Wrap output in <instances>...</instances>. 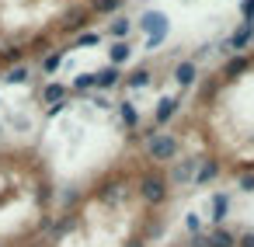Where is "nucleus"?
Here are the masks:
<instances>
[{
  "label": "nucleus",
  "instance_id": "nucleus-1",
  "mask_svg": "<svg viewBox=\"0 0 254 247\" xmlns=\"http://www.w3.org/2000/svg\"><path fill=\"white\" fill-rule=\"evenodd\" d=\"M167 188H171V181H167L160 171H146V174L139 178V198H143L146 205H164Z\"/></svg>",
  "mask_w": 254,
  "mask_h": 247
},
{
  "label": "nucleus",
  "instance_id": "nucleus-2",
  "mask_svg": "<svg viewBox=\"0 0 254 247\" xmlns=\"http://www.w3.org/2000/svg\"><path fill=\"white\" fill-rule=\"evenodd\" d=\"M139 28L146 32V49L164 46V39H167V18H164L160 11H146V14L139 18Z\"/></svg>",
  "mask_w": 254,
  "mask_h": 247
},
{
  "label": "nucleus",
  "instance_id": "nucleus-3",
  "mask_svg": "<svg viewBox=\"0 0 254 247\" xmlns=\"http://www.w3.org/2000/svg\"><path fill=\"white\" fill-rule=\"evenodd\" d=\"M146 153H150V160L167 164V160H174V153H178V139H174L171 132H157L153 139H146Z\"/></svg>",
  "mask_w": 254,
  "mask_h": 247
},
{
  "label": "nucleus",
  "instance_id": "nucleus-4",
  "mask_svg": "<svg viewBox=\"0 0 254 247\" xmlns=\"http://www.w3.org/2000/svg\"><path fill=\"white\" fill-rule=\"evenodd\" d=\"M254 42V21H244L233 35H230V42H226V53H244L247 46Z\"/></svg>",
  "mask_w": 254,
  "mask_h": 247
},
{
  "label": "nucleus",
  "instance_id": "nucleus-5",
  "mask_svg": "<svg viewBox=\"0 0 254 247\" xmlns=\"http://www.w3.org/2000/svg\"><path fill=\"white\" fill-rule=\"evenodd\" d=\"M226 216H230V195L226 191H216L212 202H209V219L219 226V223H226Z\"/></svg>",
  "mask_w": 254,
  "mask_h": 247
},
{
  "label": "nucleus",
  "instance_id": "nucleus-6",
  "mask_svg": "<svg viewBox=\"0 0 254 247\" xmlns=\"http://www.w3.org/2000/svg\"><path fill=\"white\" fill-rule=\"evenodd\" d=\"M216 174H219V164H216V160H209V157H202V160H198V167H195V178H191V181H195L198 188H205L209 181H216Z\"/></svg>",
  "mask_w": 254,
  "mask_h": 247
},
{
  "label": "nucleus",
  "instance_id": "nucleus-7",
  "mask_svg": "<svg viewBox=\"0 0 254 247\" xmlns=\"http://www.w3.org/2000/svg\"><path fill=\"white\" fill-rule=\"evenodd\" d=\"M87 21H91L87 7H73L63 14V32H80V28H87Z\"/></svg>",
  "mask_w": 254,
  "mask_h": 247
},
{
  "label": "nucleus",
  "instance_id": "nucleus-8",
  "mask_svg": "<svg viewBox=\"0 0 254 247\" xmlns=\"http://www.w3.org/2000/svg\"><path fill=\"white\" fill-rule=\"evenodd\" d=\"M178 108H181V101H178V98H160V101H157V112H153V119H157V125H164V122H171V119L178 115Z\"/></svg>",
  "mask_w": 254,
  "mask_h": 247
},
{
  "label": "nucleus",
  "instance_id": "nucleus-9",
  "mask_svg": "<svg viewBox=\"0 0 254 247\" xmlns=\"http://www.w3.org/2000/svg\"><path fill=\"white\" fill-rule=\"evenodd\" d=\"M195 77H198V66H195L191 60H185V63H178V66H174V80H178L181 87L195 84Z\"/></svg>",
  "mask_w": 254,
  "mask_h": 247
},
{
  "label": "nucleus",
  "instance_id": "nucleus-10",
  "mask_svg": "<svg viewBox=\"0 0 254 247\" xmlns=\"http://www.w3.org/2000/svg\"><path fill=\"white\" fill-rule=\"evenodd\" d=\"M195 167H198V157H195V160H181V164H174V171H171V181H174V185H181V181H191V178H195Z\"/></svg>",
  "mask_w": 254,
  "mask_h": 247
},
{
  "label": "nucleus",
  "instance_id": "nucleus-11",
  "mask_svg": "<svg viewBox=\"0 0 254 247\" xmlns=\"http://www.w3.org/2000/svg\"><path fill=\"white\" fill-rule=\"evenodd\" d=\"M205 247H237V237L230 233V230H223V226H216L209 237H205Z\"/></svg>",
  "mask_w": 254,
  "mask_h": 247
},
{
  "label": "nucleus",
  "instance_id": "nucleus-12",
  "mask_svg": "<svg viewBox=\"0 0 254 247\" xmlns=\"http://www.w3.org/2000/svg\"><path fill=\"white\" fill-rule=\"evenodd\" d=\"M94 77H98V87H101V91H108V87L122 84V70H119V66H105V70H98Z\"/></svg>",
  "mask_w": 254,
  "mask_h": 247
},
{
  "label": "nucleus",
  "instance_id": "nucleus-13",
  "mask_svg": "<svg viewBox=\"0 0 254 247\" xmlns=\"http://www.w3.org/2000/svg\"><path fill=\"white\" fill-rule=\"evenodd\" d=\"M129 56H132L129 42H112V49H108V66H122Z\"/></svg>",
  "mask_w": 254,
  "mask_h": 247
},
{
  "label": "nucleus",
  "instance_id": "nucleus-14",
  "mask_svg": "<svg viewBox=\"0 0 254 247\" xmlns=\"http://www.w3.org/2000/svg\"><path fill=\"white\" fill-rule=\"evenodd\" d=\"M42 98H46L49 108H63V101H66V87H63V84H49V87L42 91Z\"/></svg>",
  "mask_w": 254,
  "mask_h": 247
},
{
  "label": "nucleus",
  "instance_id": "nucleus-15",
  "mask_svg": "<svg viewBox=\"0 0 254 247\" xmlns=\"http://www.w3.org/2000/svg\"><path fill=\"white\" fill-rule=\"evenodd\" d=\"M87 4H91L94 14H115L122 7V0H87Z\"/></svg>",
  "mask_w": 254,
  "mask_h": 247
},
{
  "label": "nucleus",
  "instance_id": "nucleus-16",
  "mask_svg": "<svg viewBox=\"0 0 254 247\" xmlns=\"http://www.w3.org/2000/svg\"><path fill=\"white\" fill-rule=\"evenodd\" d=\"M119 115H122V122H126V129H136V125H139V115H136V108H132V101H122V105H119Z\"/></svg>",
  "mask_w": 254,
  "mask_h": 247
},
{
  "label": "nucleus",
  "instance_id": "nucleus-17",
  "mask_svg": "<svg viewBox=\"0 0 254 247\" xmlns=\"http://www.w3.org/2000/svg\"><path fill=\"white\" fill-rule=\"evenodd\" d=\"M129 28H132V25H129L126 18H115V21L108 25V32H112V39H115V42H126V35H129Z\"/></svg>",
  "mask_w": 254,
  "mask_h": 247
},
{
  "label": "nucleus",
  "instance_id": "nucleus-18",
  "mask_svg": "<svg viewBox=\"0 0 254 247\" xmlns=\"http://www.w3.org/2000/svg\"><path fill=\"white\" fill-rule=\"evenodd\" d=\"M63 60H66V56H63V49H56V53H49V56L42 60V70H46V73H56V70L63 66Z\"/></svg>",
  "mask_w": 254,
  "mask_h": 247
},
{
  "label": "nucleus",
  "instance_id": "nucleus-19",
  "mask_svg": "<svg viewBox=\"0 0 254 247\" xmlns=\"http://www.w3.org/2000/svg\"><path fill=\"white\" fill-rule=\"evenodd\" d=\"M247 66H251V63H247L244 56H233V60L226 63V70H223V73H226V77H240V73H244Z\"/></svg>",
  "mask_w": 254,
  "mask_h": 247
},
{
  "label": "nucleus",
  "instance_id": "nucleus-20",
  "mask_svg": "<svg viewBox=\"0 0 254 247\" xmlns=\"http://www.w3.org/2000/svg\"><path fill=\"white\" fill-rule=\"evenodd\" d=\"M21 56H25V49L11 46V49H4V53H0V63H4V66H14V63H21Z\"/></svg>",
  "mask_w": 254,
  "mask_h": 247
},
{
  "label": "nucleus",
  "instance_id": "nucleus-21",
  "mask_svg": "<svg viewBox=\"0 0 254 247\" xmlns=\"http://www.w3.org/2000/svg\"><path fill=\"white\" fill-rule=\"evenodd\" d=\"M4 80H7V84H25V80H28V66H11V70L4 73Z\"/></svg>",
  "mask_w": 254,
  "mask_h": 247
},
{
  "label": "nucleus",
  "instance_id": "nucleus-22",
  "mask_svg": "<svg viewBox=\"0 0 254 247\" xmlns=\"http://www.w3.org/2000/svg\"><path fill=\"white\" fill-rule=\"evenodd\" d=\"M126 84H129L132 91H136V87H146V84H150V70H132Z\"/></svg>",
  "mask_w": 254,
  "mask_h": 247
},
{
  "label": "nucleus",
  "instance_id": "nucleus-23",
  "mask_svg": "<svg viewBox=\"0 0 254 247\" xmlns=\"http://www.w3.org/2000/svg\"><path fill=\"white\" fill-rule=\"evenodd\" d=\"M73 87H77V91H91V87H98V77H94V73H80V77L73 80Z\"/></svg>",
  "mask_w": 254,
  "mask_h": 247
},
{
  "label": "nucleus",
  "instance_id": "nucleus-24",
  "mask_svg": "<svg viewBox=\"0 0 254 247\" xmlns=\"http://www.w3.org/2000/svg\"><path fill=\"white\" fill-rule=\"evenodd\" d=\"M98 42H101L98 32H80V35H77V46H84V49H87V46H98Z\"/></svg>",
  "mask_w": 254,
  "mask_h": 247
},
{
  "label": "nucleus",
  "instance_id": "nucleus-25",
  "mask_svg": "<svg viewBox=\"0 0 254 247\" xmlns=\"http://www.w3.org/2000/svg\"><path fill=\"white\" fill-rule=\"evenodd\" d=\"M185 226H188V233L191 237H198V230H202V223H198V216L191 212V216H185Z\"/></svg>",
  "mask_w": 254,
  "mask_h": 247
},
{
  "label": "nucleus",
  "instance_id": "nucleus-26",
  "mask_svg": "<svg viewBox=\"0 0 254 247\" xmlns=\"http://www.w3.org/2000/svg\"><path fill=\"white\" fill-rule=\"evenodd\" d=\"M240 11H244V21H254V0H244Z\"/></svg>",
  "mask_w": 254,
  "mask_h": 247
},
{
  "label": "nucleus",
  "instance_id": "nucleus-27",
  "mask_svg": "<svg viewBox=\"0 0 254 247\" xmlns=\"http://www.w3.org/2000/svg\"><path fill=\"white\" fill-rule=\"evenodd\" d=\"M240 188H244V191H254V174H244V178H240Z\"/></svg>",
  "mask_w": 254,
  "mask_h": 247
},
{
  "label": "nucleus",
  "instance_id": "nucleus-28",
  "mask_svg": "<svg viewBox=\"0 0 254 247\" xmlns=\"http://www.w3.org/2000/svg\"><path fill=\"white\" fill-rule=\"evenodd\" d=\"M237 247H254V233H244V237H237Z\"/></svg>",
  "mask_w": 254,
  "mask_h": 247
},
{
  "label": "nucleus",
  "instance_id": "nucleus-29",
  "mask_svg": "<svg viewBox=\"0 0 254 247\" xmlns=\"http://www.w3.org/2000/svg\"><path fill=\"white\" fill-rule=\"evenodd\" d=\"M126 247H146V244H143V240H129Z\"/></svg>",
  "mask_w": 254,
  "mask_h": 247
}]
</instances>
